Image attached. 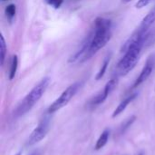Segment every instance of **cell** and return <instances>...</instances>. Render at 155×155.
Here are the masks:
<instances>
[{
    "label": "cell",
    "mask_w": 155,
    "mask_h": 155,
    "mask_svg": "<svg viewBox=\"0 0 155 155\" xmlns=\"http://www.w3.org/2000/svg\"><path fill=\"white\" fill-rule=\"evenodd\" d=\"M93 31L94 37L90 48L81 63L89 60L110 41L112 38V21L104 17H97L94 21Z\"/></svg>",
    "instance_id": "cell-1"
},
{
    "label": "cell",
    "mask_w": 155,
    "mask_h": 155,
    "mask_svg": "<svg viewBox=\"0 0 155 155\" xmlns=\"http://www.w3.org/2000/svg\"><path fill=\"white\" fill-rule=\"evenodd\" d=\"M50 82L51 80L49 77L42 79L18 104V105L14 111V115L15 117H20L27 114L44 95L47 87L50 84Z\"/></svg>",
    "instance_id": "cell-2"
},
{
    "label": "cell",
    "mask_w": 155,
    "mask_h": 155,
    "mask_svg": "<svg viewBox=\"0 0 155 155\" xmlns=\"http://www.w3.org/2000/svg\"><path fill=\"white\" fill-rule=\"evenodd\" d=\"M147 35L135 42L124 53V56L118 62L116 66V71L118 75H122V76L126 75L135 67V65L139 61L141 51L143 48V46H145V41Z\"/></svg>",
    "instance_id": "cell-3"
},
{
    "label": "cell",
    "mask_w": 155,
    "mask_h": 155,
    "mask_svg": "<svg viewBox=\"0 0 155 155\" xmlns=\"http://www.w3.org/2000/svg\"><path fill=\"white\" fill-rule=\"evenodd\" d=\"M81 86H82L81 82H76V83L71 84L70 86H68L61 94V95L48 107L47 114H54V113L59 111L60 109L64 108V106H66L69 104V102L73 99V97L77 94V92L79 91Z\"/></svg>",
    "instance_id": "cell-4"
},
{
    "label": "cell",
    "mask_w": 155,
    "mask_h": 155,
    "mask_svg": "<svg viewBox=\"0 0 155 155\" xmlns=\"http://www.w3.org/2000/svg\"><path fill=\"white\" fill-rule=\"evenodd\" d=\"M51 125V119L48 116H45L33 130L30 136L27 139L26 146H33L37 143L41 142L48 134Z\"/></svg>",
    "instance_id": "cell-5"
},
{
    "label": "cell",
    "mask_w": 155,
    "mask_h": 155,
    "mask_svg": "<svg viewBox=\"0 0 155 155\" xmlns=\"http://www.w3.org/2000/svg\"><path fill=\"white\" fill-rule=\"evenodd\" d=\"M117 78H113L111 79L109 82H107V84H105L104 88L103 89L102 92H100L96 96H94L92 101H91V105L93 106H96V105H100L103 103L105 102V100L107 99V97L110 95V94L114 90V88L117 85Z\"/></svg>",
    "instance_id": "cell-6"
},
{
    "label": "cell",
    "mask_w": 155,
    "mask_h": 155,
    "mask_svg": "<svg viewBox=\"0 0 155 155\" xmlns=\"http://www.w3.org/2000/svg\"><path fill=\"white\" fill-rule=\"evenodd\" d=\"M153 67H154V58H153V55H151L147 59V61H146V63H145L143 70L141 71L139 76L135 80L133 87L134 88H136L139 85H141L143 83H144L150 77V75L152 74V73L153 71Z\"/></svg>",
    "instance_id": "cell-7"
},
{
    "label": "cell",
    "mask_w": 155,
    "mask_h": 155,
    "mask_svg": "<svg viewBox=\"0 0 155 155\" xmlns=\"http://www.w3.org/2000/svg\"><path fill=\"white\" fill-rule=\"evenodd\" d=\"M155 22V6L150 10V12L143 17V19L142 20L140 25L138 26V30L142 31V32H148L150 31L151 26L153 25V24Z\"/></svg>",
    "instance_id": "cell-8"
},
{
    "label": "cell",
    "mask_w": 155,
    "mask_h": 155,
    "mask_svg": "<svg viewBox=\"0 0 155 155\" xmlns=\"http://www.w3.org/2000/svg\"><path fill=\"white\" fill-rule=\"evenodd\" d=\"M137 95H138V94L134 93V94H132L131 95H129L128 97H126L125 99H124V100L117 105V107L115 108V110L114 111V113H113V114H112V117H113V118H115V117H117L118 115H120L122 113H124V111L127 108V106H128L134 100L136 99Z\"/></svg>",
    "instance_id": "cell-9"
},
{
    "label": "cell",
    "mask_w": 155,
    "mask_h": 155,
    "mask_svg": "<svg viewBox=\"0 0 155 155\" xmlns=\"http://www.w3.org/2000/svg\"><path fill=\"white\" fill-rule=\"evenodd\" d=\"M109 137H110V130L108 129H105L102 134L101 135L99 136L96 143H95V146H94V149L96 151H99L101 149H103L108 143V140H109Z\"/></svg>",
    "instance_id": "cell-10"
},
{
    "label": "cell",
    "mask_w": 155,
    "mask_h": 155,
    "mask_svg": "<svg viewBox=\"0 0 155 155\" xmlns=\"http://www.w3.org/2000/svg\"><path fill=\"white\" fill-rule=\"evenodd\" d=\"M111 57H112V54H109L104 58V63L102 64V66H101L100 70L98 71V73H97L96 76H95V80H96V81L101 80V79L104 77V75L105 74L106 70H107L108 65H109L110 61H111Z\"/></svg>",
    "instance_id": "cell-11"
},
{
    "label": "cell",
    "mask_w": 155,
    "mask_h": 155,
    "mask_svg": "<svg viewBox=\"0 0 155 155\" xmlns=\"http://www.w3.org/2000/svg\"><path fill=\"white\" fill-rule=\"evenodd\" d=\"M135 120H136V116H135V115H132V116L128 117L127 119H125V120L122 123V124L120 125V128H119L120 134H124V133L132 126V124L135 122Z\"/></svg>",
    "instance_id": "cell-12"
},
{
    "label": "cell",
    "mask_w": 155,
    "mask_h": 155,
    "mask_svg": "<svg viewBox=\"0 0 155 155\" xmlns=\"http://www.w3.org/2000/svg\"><path fill=\"white\" fill-rule=\"evenodd\" d=\"M18 67V57L17 55H13L12 60H11V64H10V70H9V80H13L15 78V75L16 74Z\"/></svg>",
    "instance_id": "cell-13"
},
{
    "label": "cell",
    "mask_w": 155,
    "mask_h": 155,
    "mask_svg": "<svg viewBox=\"0 0 155 155\" xmlns=\"http://www.w3.org/2000/svg\"><path fill=\"white\" fill-rule=\"evenodd\" d=\"M6 45L5 41L3 35L0 36V64L3 65L5 63V54H6Z\"/></svg>",
    "instance_id": "cell-14"
},
{
    "label": "cell",
    "mask_w": 155,
    "mask_h": 155,
    "mask_svg": "<svg viewBox=\"0 0 155 155\" xmlns=\"http://www.w3.org/2000/svg\"><path fill=\"white\" fill-rule=\"evenodd\" d=\"M16 13V7L14 4H10L5 7V15L9 19H12Z\"/></svg>",
    "instance_id": "cell-15"
},
{
    "label": "cell",
    "mask_w": 155,
    "mask_h": 155,
    "mask_svg": "<svg viewBox=\"0 0 155 155\" xmlns=\"http://www.w3.org/2000/svg\"><path fill=\"white\" fill-rule=\"evenodd\" d=\"M45 2L47 3L48 5H50L51 6H53L54 8L57 9L62 5L64 0H45Z\"/></svg>",
    "instance_id": "cell-16"
},
{
    "label": "cell",
    "mask_w": 155,
    "mask_h": 155,
    "mask_svg": "<svg viewBox=\"0 0 155 155\" xmlns=\"http://www.w3.org/2000/svg\"><path fill=\"white\" fill-rule=\"evenodd\" d=\"M152 2V0H138L135 4V7L136 8H143L146 5H148L150 3Z\"/></svg>",
    "instance_id": "cell-17"
},
{
    "label": "cell",
    "mask_w": 155,
    "mask_h": 155,
    "mask_svg": "<svg viewBox=\"0 0 155 155\" xmlns=\"http://www.w3.org/2000/svg\"><path fill=\"white\" fill-rule=\"evenodd\" d=\"M30 155H41V153H40V151H38V150H35V151H34L33 153H31Z\"/></svg>",
    "instance_id": "cell-18"
},
{
    "label": "cell",
    "mask_w": 155,
    "mask_h": 155,
    "mask_svg": "<svg viewBox=\"0 0 155 155\" xmlns=\"http://www.w3.org/2000/svg\"><path fill=\"white\" fill-rule=\"evenodd\" d=\"M131 0H122V2L124 3V4H127V3H129Z\"/></svg>",
    "instance_id": "cell-19"
},
{
    "label": "cell",
    "mask_w": 155,
    "mask_h": 155,
    "mask_svg": "<svg viewBox=\"0 0 155 155\" xmlns=\"http://www.w3.org/2000/svg\"><path fill=\"white\" fill-rule=\"evenodd\" d=\"M15 155H22V152H18L17 153H15Z\"/></svg>",
    "instance_id": "cell-20"
},
{
    "label": "cell",
    "mask_w": 155,
    "mask_h": 155,
    "mask_svg": "<svg viewBox=\"0 0 155 155\" xmlns=\"http://www.w3.org/2000/svg\"><path fill=\"white\" fill-rule=\"evenodd\" d=\"M2 1H8V0H2Z\"/></svg>",
    "instance_id": "cell-21"
},
{
    "label": "cell",
    "mask_w": 155,
    "mask_h": 155,
    "mask_svg": "<svg viewBox=\"0 0 155 155\" xmlns=\"http://www.w3.org/2000/svg\"><path fill=\"white\" fill-rule=\"evenodd\" d=\"M138 155H143V153H140V154H138Z\"/></svg>",
    "instance_id": "cell-22"
}]
</instances>
